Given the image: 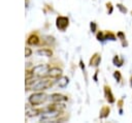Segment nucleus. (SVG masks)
<instances>
[{
  "mask_svg": "<svg viewBox=\"0 0 132 123\" xmlns=\"http://www.w3.org/2000/svg\"><path fill=\"white\" fill-rule=\"evenodd\" d=\"M103 88H104V96H105V99H106L109 103H113V102L116 101V98H114V96H113V94H112V91H111L110 87L107 86V85H105Z\"/></svg>",
  "mask_w": 132,
  "mask_h": 123,
  "instance_id": "423d86ee",
  "label": "nucleus"
},
{
  "mask_svg": "<svg viewBox=\"0 0 132 123\" xmlns=\"http://www.w3.org/2000/svg\"><path fill=\"white\" fill-rule=\"evenodd\" d=\"M38 113H39V111L38 110H34V109H27V111H26V114H27L28 117L36 116V115H38Z\"/></svg>",
  "mask_w": 132,
  "mask_h": 123,
  "instance_id": "dca6fc26",
  "label": "nucleus"
},
{
  "mask_svg": "<svg viewBox=\"0 0 132 123\" xmlns=\"http://www.w3.org/2000/svg\"><path fill=\"white\" fill-rule=\"evenodd\" d=\"M27 42L28 44H32V45H37L39 42H40V39L39 37L37 36V34H34V33H31L27 39Z\"/></svg>",
  "mask_w": 132,
  "mask_h": 123,
  "instance_id": "1a4fd4ad",
  "label": "nucleus"
},
{
  "mask_svg": "<svg viewBox=\"0 0 132 123\" xmlns=\"http://www.w3.org/2000/svg\"><path fill=\"white\" fill-rule=\"evenodd\" d=\"M56 26L59 30L61 31H65L66 28L69 26V20L67 17H62V16H59L57 19H56Z\"/></svg>",
  "mask_w": 132,
  "mask_h": 123,
  "instance_id": "20e7f679",
  "label": "nucleus"
},
{
  "mask_svg": "<svg viewBox=\"0 0 132 123\" xmlns=\"http://www.w3.org/2000/svg\"><path fill=\"white\" fill-rule=\"evenodd\" d=\"M37 54L38 55H42V56H45V57H51L53 55V52L50 50V49H40L37 51Z\"/></svg>",
  "mask_w": 132,
  "mask_h": 123,
  "instance_id": "ddd939ff",
  "label": "nucleus"
},
{
  "mask_svg": "<svg viewBox=\"0 0 132 123\" xmlns=\"http://www.w3.org/2000/svg\"><path fill=\"white\" fill-rule=\"evenodd\" d=\"M131 13H132V12H131Z\"/></svg>",
  "mask_w": 132,
  "mask_h": 123,
  "instance_id": "b1692460",
  "label": "nucleus"
},
{
  "mask_svg": "<svg viewBox=\"0 0 132 123\" xmlns=\"http://www.w3.org/2000/svg\"><path fill=\"white\" fill-rule=\"evenodd\" d=\"M67 99H68L67 96L59 94V93H54L51 95V100L54 102H63V101H66Z\"/></svg>",
  "mask_w": 132,
  "mask_h": 123,
  "instance_id": "0eeeda50",
  "label": "nucleus"
},
{
  "mask_svg": "<svg viewBox=\"0 0 132 123\" xmlns=\"http://www.w3.org/2000/svg\"><path fill=\"white\" fill-rule=\"evenodd\" d=\"M54 84L53 81H51V79H41L38 81H34L31 85L27 86L29 88V90H34V91H42L45 90L50 87H52Z\"/></svg>",
  "mask_w": 132,
  "mask_h": 123,
  "instance_id": "f257e3e1",
  "label": "nucleus"
},
{
  "mask_svg": "<svg viewBox=\"0 0 132 123\" xmlns=\"http://www.w3.org/2000/svg\"><path fill=\"white\" fill-rule=\"evenodd\" d=\"M90 27H91V31H92V32H95V31H96V28H97V25H96L95 22H92V23L90 24Z\"/></svg>",
  "mask_w": 132,
  "mask_h": 123,
  "instance_id": "aec40b11",
  "label": "nucleus"
},
{
  "mask_svg": "<svg viewBox=\"0 0 132 123\" xmlns=\"http://www.w3.org/2000/svg\"><path fill=\"white\" fill-rule=\"evenodd\" d=\"M106 6H107V10H108V13L110 14V13L112 12V5H111V3H110V2L106 3Z\"/></svg>",
  "mask_w": 132,
  "mask_h": 123,
  "instance_id": "412c9836",
  "label": "nucleus"
},
{
  "mask_svg": "<svg viewBox=\"0 0 132 123\" xmlns=\"http://www.w3.org/2000/svg\"><path fill=\"white\" fill-rule=\"evenodd\" d=\"M104 40H117V36L111 32V31H106L104 32Z\"/></svg>",
  "mask_w": 132,
  "mask_h": 123,
  "instance_id": "f8f14e48",
  "label": "nucleus"
},
{
  "mask_svg": "<svg viewBox=\"0 0 132 123\" xmlns=\"http://www.w3.org/2000/svg\"><path fill=\"white\" fill-rule=\"evenodd\" d=\"M46 99H47V95H46L45 93L37 92V93L32 94V95L29 97V102H30L32 105H38V104L43 103Z\"/></svg>",
  "mask_w": 132,
  "mask_h": 123,
  "instance_id": "f03ea898",
  "label": "nucleus"
},
{
  "mask_svg": "<svg viewBox=\"0 0 132 123\" xmlns=\"http://www.w3.org/2000/svg\"><path fill=\"white\" fill-rule=\"evenodd\" d=\"M113 78L117 80V82H121V80H122V74H121V72H120L119 70H116V71L113 72Z\"/></svg>",
  "mask_w": 132,
  "mask_h": 123,
  "instance_id": "a211bd4d",
  "label": "nucleus"
},
{
  "mask_svg": "<svg viewBox=\"0 0 132 123\" xmlns=\"http://www.w3.org/2000/svg\"><path fill=\"white\" fill-rule=\"evenodd\" d=\"M46 75L51 79H58L62 75V69L59 68V67H52V68L48 69Z\"/></svg>",
  "mask_w": 132,
  "mask_h": 123,
  "instance_id": "39448f33",
  "label": "nucleus"
},
{
  "mask_svg": "<svg viewBox=\"0 0 132 123\" xmlns=\"http://www.w3.org/2000/svg\"><path fill=\"white\" fill-rule=\"evenodd\" d=\"M112 63H113L116 66L121 67V66L123 65V63H124V59H123V58H121L120 56H114V57H113V59H112Z\"/></svg>",
  "mask_w": 132,
  "mask_h": 123,
  "instance_id": "4468645a",
  "label": "nucleus"
},
{
  "mask_svg": "<svg viewBox=\"0 0 132 123\" xmlns=\"http://www.w3.org/2000/svg\"><path fill=\"white\" fill-rule=\"evenodd\" d=\"M100 62H101V56H100V54L95 53V54L92 56V58L90 59V66H95V67H97V66L100 64Z\"/></svg>",
  "mask_w": 132,
  "mask_h": 123,
  "instance_id": "6e6552de",
  "label": "nucleus"
},
{
  "mask_svg": "<svg viewBox=\"0 0 132 123\" xmlns=\"http://www.w3.org/2000/svg\"><path fill=\"white\" fill-rule=\"evenodd\" d=\"M117 37L121 40L123 47H127V45H128V42H127V40H126V36H125V33H124V32L119 31V32L117 33Z\"/></svg>",
  "mask_w": 132,
  "mask_h": 123,
  "instance_id": "9d476101",
  "label": "nucleus"
},
{
  "mask_svg": "<svg viewBox=\"0 0 132 123\" xmlns=\"http://www.w3.org/2000/svg\"><path fill=\"white\" fill-rule=\"evenodd\" d=\"M96 37H97L98 40L104 41V32H103V31H99V32L96 34Z\"/></svg>",
  "mask_w": 132,
  "mask_h": 123,
  "instance_id": "6ab92c4d",
  "label": "nucleus"
},
{
  "mask_svg": "<svg viewBox=\"0 0 132 123\" xmlns=\"http://www.w3.org/2000/svg\"><path fill=\"white\" fill-rule=\"evenodd\" d=\"M130 87L132 88V75H131V79H130Z\"/></svg>",
  "mask_w": 132,
  "mask_h": 123,
  "instance_id": "5701e85b",
  "label": "nucleus"
},
{
  "mask_svg": "<svg viewBox=\"0 0 132 123\" xmlns=\"http://www.w3.org/2000/svg\"><path fill=\"white\" fill-rule=\"evenodd\" d=\"M68 82H69V80H68V78H67V76H62V78L59 80L58 85H59V87L64 88V87H66V86H67Z\"/></svg>",
  "mask_w": 132,
  "mask_h": 123,
  "instance_id": "2eb2a0df",
  "label": "nucleus"
},
{
  "mask_svg": "<svg viewBox=\"0 0 132 123\" xmlns=\"http://www.w3.org/2000/svg\"><path fill=\"white\" fill-rule=\"evenodd\" d=\"M117 7L119 8V10H120L122 13H127V11H128L127 8H126L123 4H121V3H118V4H117Z\"/></svg>",
  "mask_w": 132,
  "mask_h": 123,
  "instance_id": "f3484780",
  "label": "nucleus"
},
{
  "mask_svg": "<svg viewBox=\"0 0 132 123\" xmlns=\"http://www.w3.org/2000/svg\"><path fill=\"white\" fill-rule=\"evenodd\" d=\"M109 112H110V109H109L108 105H104V106H102V109L100 110V115H99L100 118H106V117H108Z\"/></svg>",
  "mask_w": 132,
  "mask_h": 123,
  "instance_id": "9b49d317",
  "label": "nucleus"
},
{
  "mask_svg": "<svg viewBox=\"0 0 132 123\" xmlns=\"http://www.w3.org/2000/svg\"><path fill=\"white\" fill-rule=\"evenodd\" d=\"M50 69V66L48 65H45V64H40V65H37L35 66L31 72H32V75L33 78L34 76H38V78H41L43 75H46L47 74V71Z\"/></svg>",
  "mask_w": 132,
  "mask_h": 123,
  "instance_id": "7ed1b4c3",
  "label": "nucleus"
},
{
  "mask_svg": "<svg viewBox=\"0 0 132 123\" xmlns=\"http://www.w3.org/2000/svg\"><path fill=\"white\" fill-rule=\"evenodd\" d=\"M31 50H30V48H26V57H29L30 55H31Z\"/></svg>",
  "mask_w": 132,
  "mask_h": 123,
  "instance_id": "4be33fe9",
  "label": "nucleus"
}]
</instances>
